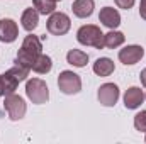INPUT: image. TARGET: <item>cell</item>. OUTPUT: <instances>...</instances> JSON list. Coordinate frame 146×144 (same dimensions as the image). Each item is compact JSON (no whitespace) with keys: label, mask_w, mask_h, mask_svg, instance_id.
Instances as JSON below:
<instances>
[{"label":"cell","mask_w":146,"mask_h":144,"mask_svg":"<svg viewBox=\"0 0 146 144\" xmlns=\"http://www.w3.org/2000/svg\"><path fill=\"white\" fill-rule=\"evenodd\" d=\"M114 2H115V5H117L119 9H124V10L133 9V5L136 3V0H114Z\"/></svg>","instance_id":"cell-22"},{"label":"cell","mask_w":146,"mask_h":144,"mask_svg":"<svg viewBox=\"0 0 146 144\" xmlns=\"http://www.w3.org/2000/svg\"><path fill=\"white\" fill-rule=\"evenodd\" d=\"M53 2H56V3H58V2H60V0H53Z\"/></svg>","instance_id":"cell-25"},{"label":"cell","mask_w":146,"mask_h":144,"mask_svg":"<svg viewBox=\"0 0 146 144\" xmlns=\"http://www.w3.org/2000/svg\"><path fill=\"white\" fill-rule=\"evenodd\" d=\"M9 71L12 73L19 81H26V80H27V76H29L31 68H26V66H22V65H19V63H14V66H12Z\"/></svg>","instance_id":"cell-20"},{"label":"cell","mask_w":146,"mask_h":144,"mask_svg":"<svg viewBox=\"0 0 146 144\" xmlns=\"http://www.w3.org/2000/svg\"><path fill=\"white\" fill-rule=\"evenodd\" d=\"M145 100H146V93H145Z\"/></svg>","instance_id":"cell-27"},{"label":"cell","mask_w":146,"mask_h":144,"mask_svg":"<svg viewBox=\"0 0 146 144\" xmlns=\"http://www.w3.org/2000/svg\"><path fill=\"white\" fill-rule=\"evenodd\" d=\"M92 70H94L95 75H99V76H110L114 73V70H115V65H114V61L110 58H99L94 63Z\"/></svg>","instance_id":"cell-16"},{"label":"cell","mask_w":146,"mask_h":144,"mask_svg":"<svg viewBox=\"0 0 146 144\" xmlns=\"http://www.w3.org/2000/svg\"><path fill=\"white\" fill-rule=\"evenodd\" d=\"M66 63L75 68H83L88 63V54L82 49H70L66 53Z\"/></svg>","instance_id":"cell-15"},{"label":"cell","mask_w":146,"mask_h":144,"mask_svg":"<svg viewBox=\"0 0 146 144\" xmlns=\"http://www.w3.org/2000/svg\"><path fill=\"white\" fill-rule=\"evenodd\" d=\"M19 83L21 81L10 71H5L3 75H0V97H5L9 93H15Z\"/></svg>","instance_id":"cell-14"},{"label":"cell","mask_w":146,"mask_h":144,"mask_svg":"<svg viewBox=\"0 0 146 144\" xmlns=\"http://www.w3.org/2000/svg\"><path fill=\"white\" fill-rule=\"evenodd\" d=\"M139 15L143 20H146V0H139Z\"/></svg>","instance_id":"cell-23"},{"label":"cell","mask_w":146,"mask_h":144,"mask_svg":"<svg viewBox=\"0 0 146 144\" xmlns=\"http://www.w3.org/2000/svg\"><path fill=\"white\" fill-rule=\"evenodd\" d=\"M51 68H53V59L48 54H42V53L37 56L34 65H33V71L37 73V75H46V73L51 71Z\"/></svg>","instance_id":"cell-18"},{"label":"cell","mask_w":146,"mask_h":144,"mask_svg":"<svg viewBox=\"0 0 146 144\" xmlns=\"http://www.w3.org/2000/svg\"><path fill=\"white\" fill-rule=\"evenodd\" d=\"M41 53H42L41 37L34 36V34H29V36L24 37V41L21 44V49L17 51V56H15V61L14 63H19V65L33 70V65H34L36 58Z\"/></svg>","instance_id":"cell-1"},{"label":"cell","mask_w":146,"mask_h":144,"mask_svg":"<svg viewBox=\"0 0 146 144\" xmlns=\"http://www.w3.org/2000/svg\"><path fill=\"white\" fill-rule=\"evenodd\" d=\"M99 20L109 29H117L121 26V14L114 7H104V9H100Z\"/></svg>","instance_id":"cell-11"},{"label":"cell","mask_w":146,"mask_h":144,"mask_svg":"<svg viewBox=\"0 0 146 144\" xmlns=\"http://www.w3.org/2000/svg\"><path fill=\"white\" fill-rule=\"evenodd\" d=\"M72 27V20L70 17L65 14V12H53L49 17H48V22H46V29L49 34L53 36H65Z\"/></svg>","instance_id":"cell-5"},{"label":"cell","mask_w":146,"mask_h":144,"mask_svg":"<svg viewBox=\"0 0 146 144\" xmlns=\"http://www.w3.org/2000/svg\"><path fill=\"white\" fill-rule=\"evenodd\" d=\"M3 107H5V112L9 115L10 120H21L26 112H27V104L26 100L17 95V93H9L3 97Z\"/></svg>","instance_id":"cell-4"},{"label":"cell","mask_w":146,"mask_h":144,"mask_svg":"<svg viewBox=\"0 0 146 144\" xmlns=\"http://www.w3.org/2000/svg\"><path fill=\"white\" fill-rule=\"evenodd\" d=\"M39 15L41 14L37 12L34 7L26 9L22 12V15H21V26H22V29L27 31V32H33L37 26H39Z\"/></svg>","instance_id":"cell-12"},{"label":"cell","mask_w":146,"mask_h":144,"mask_svg":"<svg viewBox=\"0 0 146 144\" xmlns=\"http://www.w3.org/2000/svg\"><path fill=\"white\" fill-rule=\"evenodd\" d=\"M26 95L33 104L42 105V104H46L49 100V88H48L44 80L31 78V80L26 81Z\"/></svg>","instance_id":"cell-3"},{"label":"cell","mask_w":146,"mask_h":144,"mask_svg":"<svg viewBox=\"0 0 146 144\" xmlns=\"http://www.w3.org/2000/svg\"><path fill=\"white\" fill-rule=\"evenodd\" d=\"M95 9V2L94 0H75L72 5L73 15L78 19H87L94 14Z\"/></svg>","instance_id":"cell-13"},{"label":"cell","mask_w":146,"mask_h":144,"mask_svg":"<svg viewBox=\"0 0 146 144\" xmlns=\"http://www.w3.org/2000/svg\"><path fill=\"white\" fill-rule=\"evenodd\" d=\"M134 129L139 132H146V110H141L134 115Z\"/></svg>","instance_id":"cell-21"},{"label":"cell","mask_w":146,"mask_h":144,"mask_svg":"<svg viewBox=\"0 0 146 144\" xmlns=\"http://www.w3.org/2000/svg\"><path fill=\"white\" fill-rule=\"evenodd\" d=\"M76 41L82 46H92L95 49H102L104 46V32L100 31L99 26L94 24H85L76 31Z\"/></svg>","instance_id":"cell-2"},{"label":"cell","mask_w":146,"mask_h":144,"mask_svg":"<svg viewBox=\"0 0 146 144\" xmlns=\"http://www.w3.org/2000/svg\"><path fill=\"white\" fill-rule=\"evenodd\" d=\"M58 88L65 93V95H76L82 90V78L80 75L65 70L60 73L58 76Z\"/></svg>","instance_id":"cell-6"},{"label":"cell","mask_w":146,"mask_h":144,"mask_svg":"<svg viewBox=\"0 0 146 144\" xmlns=\"http://www.w3.org/2000/svg\"><path fill=\"white\" fill-rule=\"evenodd\" d=\"M145 134H146V132H145ZM145 143H146V136H145Z\"/></svg>","instance_id":"cell-26"},{"label":"cell","mask_w":146,"mask_h":144,"mask_svg":"<svg viewBox=\"0 0 146 144\" xmlns=\"http://www.w3.org/2000/svg\"><path fill=\"white\" fill-rule=\"evenodd\" d=\"M145 102V92L139 87H129L124 93V107L127 110H136Z\"/></svg>","instance_id":"cell-10"},{"label":"cell","mask_w":146,"mask_h":144,"mask_svg":"<svg viewBox=\"0 0 146 144\" xmlns=\"http://www.w3.org/2000/svg\"><path fill=\"white\" fill-rule=\"evenodd\" d=\"M33 7L41 15H51L56 10V2H53V0H33Z\"/></svg>","instance_id":"cell-19"},{"label":"cell","mask_w":146,"mask_h":144,"mask_svg":"<svg viewBox=\"0 0 146 144\" xmlns=\"http://www.w3.org/2000/svg\"><path fill=\"white\" fill-rule=\"evenodd\" d=\"M139 80H141V83H143V87L146 88V68L143 70V71L139 73Z\"/></svg>","instance_id":"cell-24"},{"label":"cell","mask_w":146,"mask_h":144,"mask_svg":"<svg viewBox=\"0 0 146 144\" xmlns=\"http://www.w3.org/2000/svg\"><path fill=\"white\" fill-rule=\"evenodd\" d=\"M19 37V26L14 19H0V42L10 44Z\"/></svg>","instance_id":"cell-9"},{"label":"cell","mask_w":146,"mask_h":144,"mask_svg":"<svg viewBox=\"0 0 146 144\" xmlns=\"http://www.w3.org/2000/svg\"><path fill=\"white\" fill-rule=\"evenodd\" d=\"M124 41H126V36L121 31H115V29H110L107 34H104V46L109 48V49H115V48L122 46Z\"/></svg>","instance_id":"cell-17"},{"label":"cell","mask_w":146,"mask_h":144,"mask_svg":"<svg viewBox=\"0 0 146 144\" xmlns=\"http://www.w3.org/2000/svg\"><path fill=\"white\" fill-rule=\"evenodd\" d=\"M143 56H145V49L139 44H127L126 48L119 49V54H117L119 61L122 65H126V66H131V65L139 63L143 59Z\"/></svg>","instance_id":"cell-7"},{"label":"cell","mask_w":146,"mask_h":144,"mask_svg":"<svg viewBox=\"0 0 146 144\" xmlns=\"http://www.w3.org/2000/svg\"><path fill=\"white\" fill-rule=\"evenodd\" d=\"M97 98L100 105L104 107H114L119 100V87L115 83H104L97 90Z\"/></svg>","instance_id":"cell-8"}]
</instances>
